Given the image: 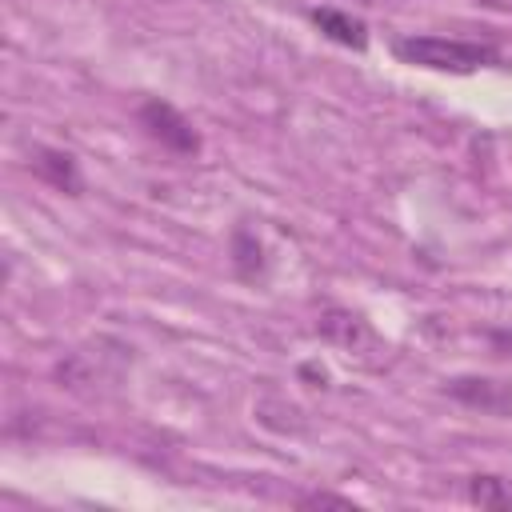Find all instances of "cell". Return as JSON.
<instances>
[{
    "label": "cell",
    "mask_w": 512,
    "mask_h": 512,
    "mask_svg": "<svg viewBox=\"0 0 512 512\" xmlns=\"http://www.w3.org/2000/svg\"><path fill=\"white\" fill-rule=\"evenodd\" d=\"M392 52L404 64L416 68H436V72H476L484 64H496V48L472 44V40H448V36H400L392 40Z\"/></svg>",
    "instance_id": "obj_1"
},
{
    "label": "cell",
    "mask_w": 512,
    "mask_h": 512,
    "mask_svg": "<svg viewBox=\"0 0 512 512\" xmlns=\"http://www.w3.org/2000/svg\"><path fill=\"white\" fill-rule=\"evenodd\" d=\"M316 332H320L332 348H340L348 360H360V364H372V368H376V364H384L388 344L380 340V332H376L360 312L328 308V312H320Z\"/></svg>",
    "instance_id": "obj_2"
},
{
    "label": "cell",
    "mask_w": 512,
    "mask_h": 512,
    "mask_svg": "<svg viewBox=\"0 0 512 512\" xmlns=\"http://www.w3.org/2000/svg\"><path fill=\"white\" fill-rule=\"evenodd\" d=\"M140 124H144V132H148L152 140H160L168 152L188 156V152L200 148L196 128H192V124L184 120V112H176L168 100H144V104H140Z\"/></svg>",
    "instance_id": "obj_3"
},
{
    "label": "cell",
    "mask_w": 512,
    "mask_h": 512,
    "mask_svg": "<svg viewBox=\"0 0 512 512\" xmlns=\"http://www.w3.org/2000/svg\"><path fill=\"white\" fill-rule=\"evenodd\" d=\"M444 392L456 396L460 404L480 408V412H492V416L512 412V388L500 384V380H488V376H456V380L444 384Z\"/></svg>",
    "instance_id": "obj_4"
},
{
    "label": "cell",
    "mask_w": 512,
    "mask_h": 512,
    "mask_svg": "<svg viewBox=\"0 0 512 512\" xmlns=\"http://www.w3.org/2000/svg\"><path fill=\"white\" fill-rule=\"evenodd\" d=\"M28 168H32L44 184H52V188H60V192H68V196H80V188H84L80 168H76V156L64 152V148H36L32 160H28Z\"/></svg>",
    "instance_id": "obj_5"
},
{
    "label": "cell",
    "mask_w": 512,
    "mask_h": 512,
    "mask_svg": "<svg viewBox=\"0 0 512 512\" xmlns=\"http://www.w3.org/2000/svg\"><path fill=\"white\" fill-rule=\"evenodd\" d=\"M312 24H316L328 40H336V44H344V48H352V52H364V48H368V24H364L360 16H352V12H340V8H312Z\"/></svg>",
    "instance_id": "obj_6"
},
{
    "label": "cell",
    "mask_w": 512,
    "mask_h": 512,
    "mask_svg": "<svg viewBox=\"0 0 512 512\" xmlns=\"http://www.w3.org/2000/svg\"><path fill=\"white\" fill-rule=\"evenodd\" d=\"M232 268L248 284H256L264 276V248H260V240L248 228H236L232 232Z\"/></svg>",
    "instance_id": "obj_7"
},
{
    "label": "cell",
    "mask_w": 512,
    "mask_h": 512,
    "mask_svg": "<svg viewBox=\"0 0 512 512\" xmlns=\"http://www.w3.org/2000/svg\"><path fill=\"white\" fill-rule=\"evenodd\" d=\"M468 496H472V504H480V508H508V504H512V492L504 488L500 476H476L472 488H468Z\"/></svg>",
    "instance_id": "obj_8"
},
{
    "label": "cell",
    "mask_w": 512,
    "mask_h": 512,
    "mask_svg": "<svg viewBox=\"0 0 512 512\" xmlns=\"http://www.w3.org/2000/svg\"><path fill=\"white\" fill-rule=\"evenodd\" d=\"M492 344L500 356H512V332H492Z\"/></svg>",
    "instance_id": "obj_9"
},
{
    "label": "cell",
    "mask_w": 512,
    "mask_h": 512,
    "mask_svg": "<svg viewBox=\"0 0 512 512\" xmlns=\"http://www.w3.org/2000/svg\"><path fill=\"white\" fill-rule=\"evenodd\" d=\"M304 504H336V508H348V500H340V496H324V492L304 496Z\"/></svg>",
    "instance_id": "obj_10"
},
{
    "label": "cell",
    "mask_w": 512,
    "mask_h": 512,
    "mask_svg": "<svg viewBox=\"0 0 512 512\" xmlns=\"http://www.w3.org/2000/svg\"><path fill=\"white\" fill-rule=\"evenodd\" d=\"M480 4H488V8H504V12H512V0H480Z\"/></svg>",
    "instance_id": "obj_11"
}]
</instances>
